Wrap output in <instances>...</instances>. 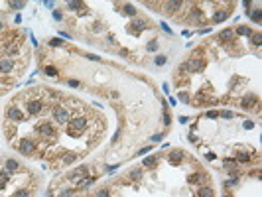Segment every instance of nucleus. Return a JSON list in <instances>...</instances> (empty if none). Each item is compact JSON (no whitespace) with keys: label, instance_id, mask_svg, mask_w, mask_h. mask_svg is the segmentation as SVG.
<instances>
[{"label":"nucleus","instance_id":"nucleus-1","mask_svg":"<svg viewBox=\"0 0 262 197\" xmlns=\"http://www.w3.org/2000/svg\"><path fill=\"white\" fill-rule=\"evenodd\" d=\"M51 116L55 118V122H59V124H69V120H71V113H69L67 106H63V105L53 106Z\"/></svg>","mask_w":262,"mask_h":197},{"label":"nucleus","instance_id":"nucleus-2","mask_svg":"<svg viewBox=\"0 0 262 197\" xmlns=\"http://www.w3.org/2000/svg\"><path fill=\"white\" fill-rule=\"evenodd\" d=\"M85 126H87V118H85V116H79V114L71 116V120H69V134H71V136H77L75 132L85 130Z\"/></svg>","mask_w":262,"mask_h":197},{"label":"nucleus","instance_id":"nucleus-3","mask_svg":"<svg viewBox=\"0 0 262 197\" xmlns=\"http://www.w3.org/2000/svg\"><path fill=\"white\" fill-rule=\"evenodd\" d=\"M36 130H37V134H40L41 138H53V136H55V130H53V126L49 124V122H41V124H37Z\"/></svg>","mask_w":262,"mask_h":197},{"label":"nucleus","instance_id":"nucleus-4","mask_svg":"<svg viewBox=\"0 0 262 197\" xmlns=\"http://www.w3.org/2000/svg\"><path fill=\"white\" fill-rule=\"evenodd\" d=\"M26 109H28V113L30 114H40L41 110H44V103L41 101H37V99H32L26 103Z\"/></svg>","mask_w":262,"mask_h":197},{"label":"nucleus","instance_id":"nucleus-5","mask_svg":"<svg viewBox=\"0 0 262 197\" xmlns=\"http://www.w3.org/2000/svg\"><path fill=\"white\" fill-rule=\"evenodd\" d=\"M6 116H8L10 120H14V122L24 120V114H22V110H20L18 106H10V109H8V113H6Z\"/></svg>","mask_w":262,"mask_h":197},{"label":"nucleus","instance_id":"nucleus-6","mask_svg":"<svg viewBox=\"0 0 262 197\" xmlns=\"http://www.w3.org/2000/svg\"><path fill=\"white\" fill-rule=\"evenodd\" d=\"M20 152H22L24 156H30V154L34 152V142H32L30 138H24V140L20 142Z\"/></svg>","mask_w":262,"mask_h":197},{"label":"nucleus","instance_id":"nucleus-7","mask_svg":"<svg viewBox=\"0 0 262 197\" xmlns=\"http://www.w3.org/2000/svg\"><path fill=\"white\" fill-rule=\"evenodd\" d=\"M205 67V61L203 59H191L185 63V69H189V71H201V69Z\"/></svg>","mask_w":262,"mask_h":197},{"label":"nucleus","instance_id":"nucleus-8","mask_svg":"<svg viewBox=\"0 0 262 197\" xmlns=\"http://www.w3.org/2000/svg\"><path fill=\"white\" fill-rule=\"evenodd\" d=\"M14 69V61L12 59H2L0 61V73H10Z\"/></svg>","mask_w":262,"mask_h":197},{"label":"nucleus","instance_id":"nucleus-9","mask_svg":"<svg viewBox=\"0 0 262 197\" xmlns=\"http://www.w3.org/2000/svg\"><path fill=\"white\" fill-rule=\"evenodd\" d=\"M233 36H234V30L227 28V30H223L221 34H219V40H221V41H231V40H233Z\"/></svg>","mask_w":262,"mask_h":197},{"label":"nucleus","instance_id":"nucleus-10","mask_svg":"<svg viewBox=\"0 0 262 197\" xmlns=\"http://www.w3.org/2000/svg\"><path fill=\"white\" fill-rule=\"evenodd\" d=\"M254 105H256V97H252V95H248V97L243 99V109H252Z\"/></svg>","mask_w":262,"mask_h":197},{"label":"nucleus","instance_id":"nucleus-11","mask_svg":"<svg viewBox=\"0 0 262 197\" xmlns=\"http://www.w3.org/2000/svg\"><path fill=\"white\" fill-rule=\"evenodd\" d=\"M18 168H20V164L16 162V160H8V162H6V172H8V173L18 172Z\"/></svg>","mask_w":262,"mask_h":197},{"label":"nucleus","instance_id":"nucleus-12","mask_svg":"<svg viewBox=\"0 0 262 197\" xmlns=\"http://www.w3.org/2000/svg\"><path fill=\"white\" fill-rule=\"evenodd\" d=\"M181 158H183L181 150H174L172 154H170V162H172V164H179V162H181Z\"/></svg>","mask_w":262,"mask_h":197},{"label":"nucleus","instance_id":"nucleus-13","mask_svg":"<svg viewBox=\"0 0 262 197\" xmlns=\"http://www.w3.org/2000/svg\"><path fill=\"white\" fill-rule=\"evenodd\" d=\"M140 30H144V22H142V20H134L130 32H132V34H140Z\"/></svg>","mask_w":262,"mask_h":197},{"label":"nucleus","instance_id":"nucleus-14","mask_svg":"<svg viewBox=\"0 0 262 197\" xmlns=\"http://www.w3.org/2000/svg\"><path fill=\"white\" fill-rule=\"evenodd\" d=\"M16 53H18V44H16V41H12V44L6 47V55H8V59H10V57H14Z\"/></svg>","mask_w":262,"mask_h":197},{"label":"nucleus","instance_id":"nucleus-15","mask_svg":"<svg viewBox=\"0 0 262 197\" xmlns=\"http://www.w3.org/2000/svg\"><path fill=\"white\" fill-rule=\"evenodd\" d=\"M227 16H229V12H227V10H217V12H215V16H213V22H223V20L227 18Z\"/></svg>","mask_w":262,"mask_h":197},{"label":"nucleus","instance_id":"nucleus-16","mask_svg":"<svg viewBox=\"0 0 262 197\" xmlns=\"http://www.w3.org/2000/svg\"><path fill=\"white\" fill-rule=\"evenodd\" d=\"M164 6H165V10H168V12H170V14H174V12H175V10H178L179 6H183V4H181V2H165V4H164Z\"/></svg>","mask_w":262,"mask_h":197},{"label":"nucleus","instance_id":"nucleus-17","mask_svg":"<svg viewBox=\"0 0 262 197\" xmlns=\"http://www.w3.org/2000/svg\"><path fill=\"white\" fill-rule=\"evenodd\" d=\"M156 162H158V158L156 156H150L146 160H142V166H146V168H154L156 166Z\"/></svg>","mask_w":262,"mask_h":197},{"label":"nucleus","instance_id":"nucleus-18","mask_svg":"<svg viewBox=\"0 0 262 197\" xmlns=\"http://www.w3.org/2000/svg\"><path fill=\"white\" fill-rule=\"evenodd\" d=\"M205 182V178H203L201 173H193V175H189V183H203Z\"/></svg>","mask_w":262,"mask_h":197},{"label":"nucleus","instance_id":"nucleus-19","mask_svg":"<svg viewBox=\"0 0 262 197\" xmlns=\"http://www.w3.org/2000/svg\"><path fill=\"white\" fill-rule=\"evenodd\" d=\"M85 173H87V168H77L69 173V178H79V175H85Z\"/></svg>","mask_w":262,"mask_h":197},{"label":"nucleus","instance_id":"nucleus-20","mask_svg":"<svg viewBox=\"0 0 262 197\" xmlns=\"http://www.w3.org/2000/svg\"><path fill=\"white\" fill-rule=\"evenodd\" d=\"M250 154L248 152H237V162H248Z\"/></svg>","mask_w":262,"mask_h":197},{"label":"nucleus","instance_id":"nucleus-21","mask_svg":"<svg viewBox=\"0 0 262 197\" xmlns=\"http://www.w3.org/2000/svg\"><path fill=\"white\" fill-rule=\"evenodd\" d=\"M199 197H213V189L211 187H201L199 189Z\"/></svg>","mask_w":262,"mask_h":197},{"label":"nucleus","instance_id":"nucleus-22","mask_svg":"<svg viewBox=\"0 0 262 197\" xmlns=\"http://www.w3.org/2000/svg\"><path fill=\"white\" fill-rule=\"evenodd\" d=\"M237 34H240V36H252V30L247 28V26H240V28L237 30Z\"/></svg>","mask_w":262,"mask_h":197},{"label":"nucleus","instance_id":"nucleus-23","mask_svg":"<svg viewBox=\"0 0 262 197\" xmlns=\"http://www.w3.org/2000/svg\"><path fill=\"white\" fill-rule=\"evenodd\" d=\"M124 14H128V16H136V8L132 6V4H124Z\"/></svg>","mask_w":262,"mask_h":197},{"label":"nucleus","instance_id":"nucleus-24","mask_svg":"<svg viewBox=\"0 0 262 197\" xmlns=\"http://www.w3.org/2000/svg\"><path fill=\"white\" fill-rule=\"evenodd\" d=\"M128 178L130 179H140L142 178V169H132V172L128 173Z\"/></svg>","mask_w":262,"mask_h":197},{"label":"nucleus","instance_id":"nucleus-25","mask_svg":"<svg viewBox=\"0 0 262 197\" xmlns=\"http://www.w3.org/2000/svg\"><path fill=\"white\" fill-rule=\"evenodd\" d=\"M44 71H45V75H49V77H55V75H57V69L53 67V65H47Z\"/></svg>","mask_w":262,"mask_h":197},{"label":"nucleus","instance_id":"nucleus-26","mask_svg":"<svg viewBox=\"0 0 262 197\" xmlns=\"http://www.w3.org/2000/svg\"><path fill=\"white\" fill-rule=\"evenodd\" d=\"M250 18H252L256 24H260V8H256L254 12H250Z\"/></svg>","mask_w":262,"mask_h":197},{"label":"nucleus","instance_id":"nucleus-27","mask_svg":"<svg viewBox=\"0 0 262 197\" xmlns=\"http://www.w3.org/2000/svg\"><path fill=\"white\" fill-rule=\"evenodd\" d=\"M146 49H148V51H156V49H158V41H156V40H152V41H148V45H146Z\"/></svg>","mask_w":262,"mask_h":197},{"label":"nucleus","instance_id":"nucleus-28","mask_svg":"<svg viewBox=\"0 0 262 197\" xmlns=\"http://www.w3.org/2000/svg\"><path fill=\"white\" fill-rule=\"evenodd\" d=\"M165 61H168V59H165V55H156V57H154V63H156V65H164Z\"/></svg>","mask_w":262,"mask_h":197},{"label":"nucleus","instance_id":"nucleus-29","mask_svg":"<svg viewBox=\"0 0 262 197\" xmlns=\"http://www.w3.org/2000/svg\"><path fill=\"white\" fill-rule=\"evenodd\" d=\"M14 197H30V191L28 189H18L14 193Z\"/></svg>","mask_w":262,"mask_h":197},{"label":"nucleus","instance_id":"nucleus-30","mask_svg":"<svg viewBox=\"0 0 262 197\" xmlns=\"http://www.w3.org/2000/svg\"><path fill=\"white\" fill-rule=\"evenodd\" d=\"M67 6H69V10H77V8H81L83 4L81 2H67Z\"/></svg>","mask_w":262,"mask_h":197},{"label":"nucleus","instance_id":"nucleus-31","mask_svg":"<svg viewBox=\"0 0 262 197\" xmlns=\"http://www.w3.org/2000/svg\"><path fill=\"white\" fill-rule=\"evenodd\" d=\"M73 160H75V154H67V156L63 158V164H65V166H67V164H71Z\"/></svg>","mask_w":262,"mask_h":197},{"label":"nucleus","instance_id":"nucleus-32","mask_svg":"<svg viewBox=\"0 0 262 197\" xmlns=\"http://www.w3.org/2000/svg\"><path fill=\"white\" fill-rule=\"evenodd\" d=\"M24 4H26V2H8V6L16 10V8H22V6H24Z\"/></svg>","mask_w":262,"mask_h":197},{"label":"nucleus","instance_id":"nucleus-33","mask_svg":"<svg viewBox=\"0 0 262 197\" xmlns=\"http://www.w3.org/2000/svg\"><path fill=\"white\" fill-rule=\"evenodd\" d=\"M219 116H223V118H233V113L231 110H223V113H219Z\"/></svg>","mask_w":262,"mask_h":197},{"label":"nucleus","instance_id":"nucleus-34","mask_svg":"<svg viewBox=\"0 0 262 197\" xmlns=\"http://www.w3.org/2000/svg\"><path fill=\"white\" fill-rule=\"evenodd\" d=\"M243 126H244L247 130H250V128H254V122H252V120H244V124H243Z\"/></svg>","mask_w":262,"mask_h":197},{"label":"nucleus","instance_id":"nucleus-35","mask_svg":"<svg viewBox=\"0 0 262 197\" xmlns=\"http://www.w3.org/2000/svg\"><path fill=\"white\" fill-rule=\"evenodd\" d=\"M250 40H252V41H254V44H256V45H260V41H262V38H260V34H254V38H250Z\"/></svg>","mask_w":262,"mask_h":197},{"label":"nucleus","instance_id":"nucleus-36","mask_svg":"<svg viewBox=\"0 0 262 197\" xmlns=\"http://www.w3.org/2000/svg\"><path fill=\"white\" fill-rule=\"evenodd\" d=\"M97 197H110L109 195V189H101L99 193H97Z\"/></svg>","mask_w":262,"mask_h":197},{"label":"nucleus","instance_id":"nucleus-37","mask_svg":"<svg viewBox=\"0 0 262 197\" xmlns=\"http://www.w3.org/2000/svg\"><path fill=\"white\" fill-rule=\"evenodd\" d=\"M217 116H219L217 110H209V113H207V118H217Z\"/></svg>","mask_w":262,"mask_h":197},{"label":"nucleus","instance_id":"nucleus-38","mask_svg":"<svg viewBox=\"0 0 262 197\" xmlns=\"http://www.w3.org/2000/svg\"><path fill=\"white\" fill-rule=\"evenodd\" d=\"M150 150H152V148H150V146H146V148H142V150H140V152H138V156H144V154H148Z\"/></svg>","mask_w":262,"mask_h":197},{"label":"nucleus","instance_id":"nucleus-39","mask_svg":"<svg viewBox=\"0 0 262 197\" xmlns=\"http://www.w3.org/2000/svg\"><path fill=\"white\" fill-rule=\"evenodd\" d=\"M61 44H63V41H61V40H57V38H55V40H51V45H53V47H59Z\"/></svg>","mask_w":262,"mask_h":197},{"label":"nucleus","instance_id":"nucleus-40","mask_svg":"<svg viewBox=\"0 0 262 197\" xmlns=\"http://www.w3.org/2000/svg\"><path fill=\"white\" fill-rule=\"evenodd\" d=\"M69 195H73V189H65V191H61V197H69Z\"/></svg>","mask_w":262,"mask_h":197},{"label":"nucleus","instance_id":"nucleus-41","mask_svg":"<svg viewBox=\"0 0 262 197\" xmlns=\"http://www.w3.org/2000/svg\"><path fill=\"white\" fill-rule=\"evenodd\" d=\"M164 138V134H156V136H152V142H160Z\"/></svg>","mask_w":262,"mask_h":197},{"label":"nucleus","instance_id":"nucleus-42","mask_svg":"<svg viewBox=\"0 0 262 197\" xmlns=\"http://www.w3.org/2000/svg\"><path fill=\"white\" fill-rule=\"evenodd\" d=\"M162 30H164V32H168V34H172V30H170V26H168V24H164V22H162Z\"/></svg>","mask_w":262,"mask_h":197},{"label":"nucleus","instance_id":"nucleus-43","mask_svg":"<svg viewBox=\"0 0 262 197\" xmlns=\"http://www.w3.org/2000/svg\"><path fill=\"white\" fill-rule=\"evenodd\" d=\"M179 99L181 101H189V95H187V93H179Z\"/></svg>","mask_w":262,"mask_h":197},{"label":"nucleus","instance_id":"nucleus-44","mask_svg":"<svg viewBox=\"0 0 262 197\" xmlns=\"http://www.w3.org/2000/svg\"><path fill=\"white\" fill-rule=\"evenodd\" d=\"M227 185H229V187H233V185H237V179H234V178H233V179H229V182H227Z\"/></svg>","mask_w":262,"mask_h":197},{"label":"nucleus","instance_id":"nucleus-45","mask_svg":"<svg viewBox=\"0 0 262 197\" xmlns=\"http://www.w3.org/2000/svg\"><path fill=\"white\" fill-rule=\"evenodd\" d=\"M164 124H170V114L164 113Z\"/></svg>","mask_w":262,"mask_h":197},{"label":"nucleus","instance_id":"nucleus-46","mask_svg":"<svg viewBox=\"0 0 262 197\" xmlns=\"http://www.w3.org/2000/svg\"><path fill=\"white\" fill-rule=\"evenodd\" d=\"M53 18H55V20H61V12H57V10H55V12H53Z\"/></svg>","mask_w":262,"mask_h":197},{"label":"nucleus","instance_id":"nucleus-47","mask_svg":"<svg viewBox=\"0 0 262 197\" xmlns=\"http://www.w3.org/2000/svg\"><path fill=\"white\" fill-rule=\"evenodd\" d=\"M162 89H164V93H170V87H168V83H164V85H162Z\"/></svg>","mask_w":262,"mask_h":197},{"label":"nucleus","instance_id":"nucleus-48","mask_svg":"<svg viewBox=\"0 0 262 197\" xmlns=\"http://www.w3.org/2000/svg\"><path fill=\"white\" fill-rule=\"evenodd\" d=\"M44 6H47V8H53V2H51V0H49V2L45 0V2H44Z\"/></svg>","mask_w":262,"mask_h":197},{"label":"nucleus","instance_id":"nucleus-49","mask_svg":"<svg viewBox=\"0 0 262 197\" xmlns=\"http://www.w3.org/2000/svg\"><path fill=\"white\" fill-rule=\"evenodd\" d=\"M0 30H2V24H0Z\"/></svg>","mask_w":262,"mask_h":197}]
</instances>
